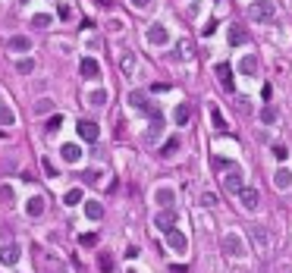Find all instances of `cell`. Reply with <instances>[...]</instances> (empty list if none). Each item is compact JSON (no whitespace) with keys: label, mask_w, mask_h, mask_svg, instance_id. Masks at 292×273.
Listing matches in <instances>:
<instances>
[{"label":"cell","mask_w":292,"mask_h":273,"mask_svg":"<svg viewBox=\"0 0 292 273\" xmlns=\"http://www.w3.org/2000/svg\"><path fill=\"white\" fill-rule=\"evenodd\" d=\"M273 16H277L273 0H255V3L248 6V19H252V22H270Z\"/></svg>","instance_id":"obj_1"},{"label":"cell","mask_w":292,"mask_h":273,"mask_svg":"<svg viewBox=\"0 0 292 273\" xmlns=\"http://www.w3.org/2000/svg\"><path fill=\"white\" fill-rule=\"evenodd\" d=\"M220 245H223V251H226V254H233V258H242V254L248 251V248H245V239L239 236V233H226Z\"/></svg>","instance_id":"obj_2"},{"label":"cell","mask_w":292,"mask_h":273,"mask_svg":"<svg viewBox=\"0 0 292 273\" xmlns=\"http://www.w3.org/2000/svg\"><path fill=\"white\" fill-rule=\"evenodd\" d=\"M145 38H148V44H154V47H164V44H170V32H167V25H160V22L148 25Z\"/></svg>","instance_id":"obj_3"},{"label":"cell","mask_w":292,"mask_h":273,"mask_svg":"<svg viewBox=\"0 0 292 273\" xmlns=\"http://www.w3.org/2000/svg\"><path fill=\"white\" fill-rule=\"evenodd\" d=\"M223 189L233 192V195H239V192L245 189V182H242V170H239V167H229V170H226V176H223Z\"/></svg>","instance_id":"obj_4"},{"label":"cell","mask_w":292,"mask_h":273,"mask_svg":"<svg viewBox=\"0 0 292 273\" xmlns=\"http://www.w3.org/2000/svg\"><path fill=\"white\" fill-rule=\"evenodd\" d=\"M154 226H157L160 233H170V229L176 226V210H173V207H164L157 217H154Z\"/></svg>","instance_id":"obj_5"},{"label":"cell","mask_w":292,"mask_h":273,"mask_svg":"<svg viewBox=\"0 0 292 273\" xmlns=\"http://www.w3.org/2000/svg\"><path fill=\"white\" fill-rule=\"evenodd\" d=\"M79 72H82V79H88V82H94L101 75V63L94 57H85L82 60V66H79Z\"/></svg>","instance_id":"obj_6"},{"label":"cell","mask_w":292,"mask_h":273,"mask_svg":"<svg viewBox=\"0 0 292 273\" xmlns=\"http://www.w3.org/2000/svg\"><path fill=\"white\" fill-rule=\"evenodd\" d=\"M167 245H170L173 251H179V254H182V251L188 248V239H185V236H182V233H179V229L173 226V229L167 233Z\"/></svg>","instance_id":"obj_7"},{"label":"cell","mask_w":292,"mask_h":273,"mask_svg":"<svg viewBox=\"0 0 292 273\" xmlns=\"http://www.w3.org/2000/svg\"><path fill=\"white\" fill-rule=\"evenodd\" d=\"M160 132H164V116L154 110V113H151V129L145 132V141H157V138H160Z\"/></svg>","instance_id":"obj_8"},{"label":"cell","mask_w":292,"mask_h":273,"mask_svg":"<svg viewBox=\"0 0 292 273\" xmlns=\"http://www.w3.org/2000/svg\"><path fill=\"white\" fill-rule=\"evenodd\" d=\"M239 201H242L245 210H257V204H261V195H257V189H242V192H239Z\"/></svg>","instance_id":"obj_9"},{"label":"cell","mask_w":292,"mask_h":273,"mask_svg":"<svg viewBox=\"0 0 292 273\" xmlns=\"http://www.w3.org/2000/svg\"><path fill=\"white\" fill-rule=\"evenodd\" d=\"M60 157H63L66 164H79V160H82V148H79V144H73V141H66L63 148H60Z\"/></svg>","instance_id":"obj_10"},{"label":"cell","mask_w":292,"mask_h":273,"mask_svg":"<svg viewBox=\"0 0 292 273\" xmlns=\"http://www.w3.org/2000/svg\"><path fill=\"white\" fill-rule=\"evenodd\" d=\"M154 201H157L160 207H173V201H176V192L170 189V185H160V189L154 192Z\"/></svg>","instance_id":"obj_11"},{"label":"cell","mask_w":292,"mask_h":273,"mask_svg":"<svg viewBox=\"0 0 292 273\" xmlns=\"http://www.w3.org/2000/svg\"><path fill=\"white\" fill-rule=\"evenodd\" d=\"M79 135L85 141H98L101 129H98V123H91V119H82V123H79Z\"/></svg>","instance_id":"obj_12"},{"label":"cell","mask_w":292,"mask_h":273,"mask_svg":"<svg viewBox=\"0 0 292 273\" xmlns=\"http://www.w3.org/2000/svg\"><path fill=\"white\" fill-rule=\"evenodd\" d=\"M217 79L226 91H233V66L229 63H217Z\"/></svg>","instance_id":"obj_13"},{"label":"cell","mask_w":292,"mask_h":273,"mask_svg":"<svg viewBox=\"0 0 292 273\" xmlns=\"http://www.w3.org/2000/svg\"><path fill=\"white\" fill-rule=\"evenodd\" d=\"M25 214H29V217H41V214H44V198H41V195H32V198L25 201Z\"/></svg>","instance_id":"obj_14"},{"label":"cell","mask_w":292,"mask_h":273,"mask_svg":"<svg viewBox=\"0 0 292 273\" xmlns=\"http://www.w3.org/2000/svg\"><path fill=\"white\" fill-rule=\"evenodd\" d=\"M229 44H233V47L248 44V29H245V25H233V29H229Z\"/></svg>","instance_id":"obj_15"},{"label":"cell","mask_w":292,"mask_h":273,"mask_svg":"<svg viewBox=\"0 0 292 273\" xmlns=\"http://www.w3.org/2000/svg\"><path fill=\"white\" fill-rule=\"evenodd\" d=\"M129 104H132L135 110H145V113H154V107L148 104V98H145V91H132V95H129Z\"/></svg>","instance_id":"obj_16"},{"label":"cell","mask_w":292,"mask_h":273,"mask_svg":"<svg viewBox=\"0 0 292 273\" xmlns=\"http://www.w3.org/2000/svg\"><path fill=\"white\" fill-rule=\"evenodd\" d=\"M273 185H277V189H280V192H286V189H292V173H289V170H286V167H283V170H277V173H273Z\"/></svg>","instance_id":"obj_17"},{"label":"cell","mask_w":292,"mask_h":273,"mask_svg":"<svg viewBox=\"0 0 292 273\" xmlns=\"http://www.w3.org/2000/svg\"><path fill=\"white\" fill-rule=\"evenodd\" d=\"M239 72H242V75H255L257 72V57L255 54H245L242 60H239Z\"/></svg>","instance_id":"obj_18"},{"label":"cell","mask_w":292,"mask_h":273,"mask_svg":"<svg viewBox=\"0 0 292 273\" xmlns=\"http://www.w3.org/2000/svg\"><path fill=\"white\" fill-rule=\"evenodd\" d=\"M119 69H123V75L135 72V54H132V50H123V57H119Z\"/></svg>","instance_id":"obj_19"},{"label":"cell","mask_w":292,"mask_h":273,"mask_svg":"<svg viewBox=\"0 0 292 273\" xmlns=\"http://www.w3.org/2000/svg\"><path fill=\"white\" fill-rule=\"evenodd\" d=\"M0 261H3V264H16V261H19V248H16V245H0Z\"/></svg>","instance_id":"obj_20"},{"label":"cell","mask_w":292,"mask_h":273,"mask_svg":"<svg viewBox=\"0 0 292 273\" xmlns=\"http://www.w3.org/2000/svg\"><path fill=\"white\" fill-rule=\"evenodd\" d=\"M29 47H32V38H29V35H13V38H10V50H19V54H25Z\"/></svg>","instance_id":"obj_21"},{"label":"cell","mask_w":292,"mask_h":273,"mask_svg":"<svg viewBox=\"0 0 292 273\" xmlns=\"http://www.w3.org/2000/svg\"><path fill=\"white\" fill-rule=\"evenodd\" d=\"M63 204H66V207H75V204H82V189H79V185L63 195Z\"/></svg>","instance_id":"obj_22"},{"label":"cell","mask_w":292,"mask_h":273,"mask_svg":"<svg viewBox=\"0 0 292 273\" xmlns=\"http://www.w3.org/2000/svg\"><path fill=\"white\" fill-rule=\"evenodd\" d=\"M188 116H192V107H188V104H179V107H176V113H173L176 126H185V123H188Z\"/></svg>","instance_id":"obj_23"},{"label":"cell","mask_w":292,"mask_h":273,"mask_svg":"<svg viewBox=\"0 0 292 273\" xmlns=\"http://www.w3.org/2000/svg\"><path fill=\"white\" fill-rule=\"evenodd\" d=\"M85 214L91 220H101L104 217V207H101V201H85Z\"/></svg>","instance_id":"obj_24"},{"label":"cell","mask_w":292,"mask_h":273,"mask_svg":"<svg viewBox=\"0 0 292 273\" xmlns=\"http://www.w3.org/2000/svg\"><path fill=\"white\" fill-rule=\"evenodd\" d=\"M98 264H101V273H113V258L107 251H98Z\"/></svg>","instance_id":"obj_25"},{"label":"cell","mask_w":292,"mask_h":273,"mask_svg":"<svg viewBox=\"0 0 292 273\" xmlns=\"http://www.w3.org/2000/svg\"><path fill=\"white\" fill-rule=\"evenodd\" d=\"M16 123V113L6 104H0V126H13Z\"/></svg>","instance_id":"obj_26"},{"label":"cell","mask_w":292,"mask_h":273,"mask_svg":"<svg viewBox=\"0 0 292 273\" xmlns=\"http://www.w3.org/2000/svg\"><path fill=\"white\" fill-rule=\"evenodd\" d=\"M88 104H91V107H101V104H107V91H104V88L91 91V95H88Z\"/></svg>","instance_id":"obj_27"},{"label":"cell","mask_w":292,"mask_h":273,"mask_svg":"<svg viewBox=\"0 0 292 273\" xmlns=\"http://www.w3.org/2000/svg\"><path fill=\"white\" fill-rule=\"evenodd\" d=\"M16 69H19L22 75H29V72H35V60H32V57H22V60H19V63H16Z\"/></svg>","instance_id":"obj_28"},{"label":"cell","mask_w":292,"mask_h":273,"mask_svg":"<svg viewBox=\"0 0 292 273\" xmlns=\"http://www.w3.org/2000/svg\"><path fill=\"white\" fill-rule=\"evenodd\" d=\"M50 22H54V16H50V13H38L35 19H32V25H35V29H47Z\"/></svg>","instance_id":"obj_29"},{"label":"cell","mask_w":292,"mask_h":273,"mask_svg":"<svg viewBox=\"0 0 292 273\" xmlns=\"http://www.w3.org/2000/svg\"><path fill=\"white\" fill-rule=\"evenodd\" d=\"M261 123H267V126H273V123H277V110H273L270 104L261 110Z\"/></svg>","instance_id":"obj_30"},{"label":"cell","mask_w":292,"mask_h":273,"mask_svg":"<svg viewBox=\"0 0 292 273\" xmlns=\"http://www.w3.org/2000/svg\"><path fill=\"white\" fill-rule=\"evenodd\" d=\"M60 126H63V116H57V113H54V116H50L47 123H44V132H50V135H54V132L60 129Z\"/></svg>","instance_id":"obj_31"},{"label":"cell","mask_w":292,"mask_h":273,"mask_svg":"<svg viewBox=\"0 0 292 273\" xmlns=\"http://www.w3.org/2000/svg\"><path fill=\"white\" fill-rule=\"evenodd\" d=\"M176 57L188 60V57H192V44H188V41H179V44H176Z\"/></svg>","instance_id":"obj_32"},{"label":"cell","mask_w":292,"mask_h":273,"mask_svg":"<svg viewBox=\"0 0 292 273\" xmlns=\"http://www.w3.org/2000/svg\"><path fill=\"white\" fill-rule=\"evenodd\" d=\"M179 151V138H170L167 144H164V151H160V157H173Z\"/></svg>","instance_id":"obj_33"},{"label":"cell","mask_w":292,"mask_h":273,"mask_svg":"<svg viewBox=\"0 0 292 273\" xmlns=\"http://www.w3.org/2000/svg\"><path fill=\"white\" fill-rule=\"evenodd\" d=\"M79 245H85V248H94V245H98V233H82V236H79Z\"/></svg>","instance_id":"obj_34"},{"label":"cell","mask_w":292,"mask_h":273,"mask_svg":"<svg viewBox=\"0 0 292 273\" xmlns=\"http://www.w3.org/2000/svg\"><path fill=\"white\" fill-rule=\"evenodd\" d=\"M198 204H201V207H214V204H217V195H214V192H204Z\"/></svg>","instance_id":"obj_35"},{"label":"cell","mask_w":292,"mask_h":273,"mask_svg":"<svg viewBox=\"0 0 292 273\" xmlns=\"http://www.w3.org/2000/svg\"><path fill=\"white\" fill-rule=\"evenodd\" d=\"M273 157H277V160H286V157H289V148H286V144H273Z\"/></svg>","instance_id":"obj_36"},{"label":"cell","mask_w":292,"mask_h":273,"mask_svg":"<svg viewBox=\"0 0 292 273\" xmlns=\"http://www.w3.org/2000/svg\"><path fill=\"white\" fill-rule=\"evenodd\" d=\"M211 119H214V126H217V129H220V132H223V129H226V123H223V116H220V110H217V107H214V110H211Z\"/></svg>","instance_id":"obj_37"},{"label":"cell","mask_w":292,"mask_h":273,"mask_svg":"<svg viewBox=\"0 0 292 273\" xmlns=\"http://www.w3.org/2000/svg\"><path fill=\"white\" fill-rule=\"evenodd\" d=\"M0 198H3V204H13V189L10 185H0Z\"/></svg>","instance_id":"obj_38"},{"label":"cell","mask_w":292,"mask_h":273,"mask_svg":"<svg viewBox=\"0 0 292 273\" xmlns=\"http://www.w3.org/2000/svg\"><path fill=\"white\" fill-rule=\"evenodd\" d=\"M233 164H229L226 157H214V170H229Z\"/></svg>","instance_id":"obj_39"},{"label":"cell","mask_w":292,"mask_h":273,"mask_svg":"<svg viewBox=\"0 0 292 273\" xmlns=\"http://www.w3.org/2000/svg\"><path fill=\"white\" fill-rule=\"evenodd\" d=\"M50 107H54V101H38V104H35L38 113H44V110H50Z\"/></svg>","instance_id":"obj_40"},{"label":"cell","mask_w":292,"mask_h":273,"mask_svg":"<svg viewBox=\"0 0 292 273\" xmlns=\"http://www.w3.org/2000/svg\"><path fill=\"white\" fill-rule=\"evenodd\" d=\"M132 6H135V10H148L151 0H132Z\"/></svg>","instance_id":"obj_41"},{"label":"cell","mask_w":292,"mask_h":273,"mask_svg":"<svg viewBox=\"0 0 292 273\" xmlns=\"http://www.w3.org/2000/svg\"><path fill=\"white\" fill-rule=\"evenodd\" d=\"M60 16H63V19H70V16H73V10H70V3H60Z\"/></svg>","instance_id":"obj_42"},{"label":"cell","mask_w":292,"mask_h":273,"mask_svg":"<svg viewBox=\"0 0 292 273\" xmlns=\"http://www.w3.org/2000/svg\"><path fill=\"white\" fill-rule=\"evenodd\" d=\"M214 29H217V22H208V25L201 29V35H214Z\"/></svg>","instance_id":"obj_43"},{"label":"cell","mask_w":292,"mask_h":273,"mask_svg":"<svg viewBox=\"0 0 292 273\" xmlns=\"http://www.w3.org/2000/svg\"><path fill=\"white\" fill-rule=\"evenodd\" d=\"M41 164H44V170H47V176H54V173H57V170H54V164H50V160H47V157H44V160H41Z\"/></svg>","instance_id":"obj_44"},{"label":"cell","mask_w":292,"mask_h":273,"mask_svg":"<svg viewBox=\"0 0 292 273\" xmlns=\"http://www.w3.org/2000/svg\"><path fill=\"white\" fill-rule=\"evenodd\" d=\"M94 3H98V6H107V10H110V6H113V0H94Z\"/></svg>","instance_id":"obj_45"},{"label":"cell","mask_w":292,"mask_h":273,"mask_svg":"<svg viewBox=\"0 0 292 273\" xmlns=\"http://www.w3.org/2000/svg\"><path fill=\"white\" fill-rule=\"evenodd\" d=\"M170 273H185V267H179V264H176V267H170Z\"/></svg>","instance_id":"obj_46"},{"label":"cell","mask_w":292,"mask_h":273,"mask_svg":"<svg viewBox=\"0 0 292 273\" xmlns=\"http://www.w3.org/2000/svg\"><path fill=\"white\" fill-rule=\"evenodd\" d=\"M126 273H139V270H126Z\"/></svg>","instance_id":"obj_47"}]
</instances>
